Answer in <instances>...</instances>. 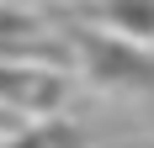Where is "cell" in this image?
I'll list each match as a JSON object with an SVG mask.
<instances>
[{
  "label": "cell",
  "mask_w": 154,
  "mask_h": 148,
  "mask_svg": "<svg viewBox=\"0 0 154 148\" xmlns=\"http://www.w3.org/2000/svg\"><path fill=\"white\" fill-rule=\"evenodd\" d=\"M80 53L91 58V74L101 85H133V90H154V58L133 43H117V37H96V32H80Z\"/></svg>",
  "instance_id": "1"
},
{
  "label": "cell",
  "mask_w": 154,
  "mask_h": 148,
  "mask_svg": "<svg viewBox=\"0 0 154 148\" xmlns=\"http://www.w3.org/2000/svg\"><path fill=\"white\" fill-rule=\"evenodd\" d=\"M101 16L112 27L133 32V37H154V0H106Z\"/></svg>",
  "instance_id": "2"
},
{
  "label": "cell",
  "mask_w": 154,
  "mask_h": 148,
  "mask_svg": "<svg viewBox=\"0 0 154 148\" xmlns=\"http://www.w3.org/2000/svg\"><path fill=\"white\" fill-rule=\"evenodd\" d=\"M0 127H5V117H0Z\"/></svg>",
  "instance_id": "3"
}]
</instances>
